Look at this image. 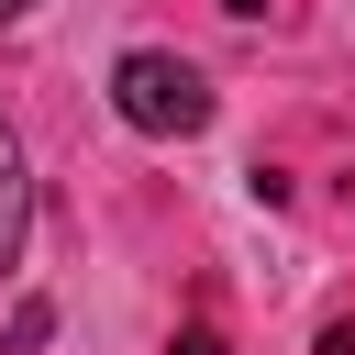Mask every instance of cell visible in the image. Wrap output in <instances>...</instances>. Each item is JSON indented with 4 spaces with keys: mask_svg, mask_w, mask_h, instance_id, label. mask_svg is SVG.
<instances>
[{
    "mask_svg": "<svg viewBox=\"0 0 355 355\" xmlns=\"http://www.w3.org/2000/svg\"><path fill=\"white\" fill-rule=\"evenodd\" d=\"M111 111H122L133 133H200V122H211V78H200L189 55H166V44H133V55L111 67Z\"/></svg>",
    "mask_w": 355,
    "mask_h": 355,
    "instance_id": "obj_1",
    "label": "cell"
},
{
    "mask_svg": "<svg viewBox=\"0 0 355 355\" xmlns=\"http://www.w3.org/2000/svg\"><path fill=\"white\" fill-rule=\"evenodd\" d=\"M22 233H33V178H22V144H11V122H0V266L22 255Z\"/></svg>",
    "mask_w": 355,
    "mask_h": 355,
    "instance_id": "obj_2",
    "label": "cell"
},
{
    "mask_svg": "<svg viewBox=\"0 0 355 355\" xmlns=\"http://www.w3.org/2000/svg\"><path fill=\"white\" fill-rule=\"evenodd\" d=\"M222 11H233V22H255V11H266V0H222Z\"/></svg>",
    "mask_w": 355,
    "mask_h": 355,
    "instance_id": "obj_3",
    "label": "cell"
},
{
    "mask_svg": "<svg viewBox=\"0 0 355 355\" xmlns=\"http://www.w3.org/2000/svg\"><path fill=\"white\" fill-rule=\"evenodd\" d=\"M22 11H33V0H0V22H22Z\"/></svg>",
    "mask_w": 355,
    "mask_h": 355,
    "instance_id": "obj_4",
    "label": "cell"
}]
</instances>
